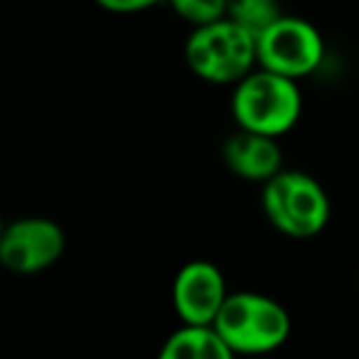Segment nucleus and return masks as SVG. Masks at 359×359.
<instances>
[{
  "instance_id": "nucleus-1",
  "label": "nucleus",
  "mask_w": 359,
  "mask_h": 359,
  "mask_svg": "<svg viewBox=\"0 0 359 359\" xmlns=\"http://www.w3.org/2000/svg\"><path fill=\"white\" fill-rule=\"evenodd\" d=\"M303 99L295 81L271 74L266 69L251 72L239 81L231 99V114L246 133L276 138L290 130L300 118Z\"/></svg>"
},
{
  "instance_id": "nucleus-6",
  "label": "nucleus",
  "mask_w": 359,
  "mask_h": 359,
  "mask_svg": "<svg viewBox=\"0 0 359 359\" xmlns=\"http://www.w3.org/2000/svg\"><path fill=\"white\" fill-rule=\"evenodd\" d=\"M65 254V231L45 217H27L6 226L0 236V261L20 276L40 273Z\"/></svg>"
},
{
  "instance_id": "nucleus-12",
  "label": "nucleus",
  "mask_w": 359,
  "mask_h": 359,
  "mask_svg": "<svg viewBox=\"0 0 359 359\" xmlns=\"http://www.w3.org/2000/svg\"><path fill=\"white\" fill-rule=\"evenodd\" d=\"M101 8L111 13H140L145 8H153L150 0H101Z\"/></svg>"
},
{
  "instance_id": "nucleus-10",
  "label": "nucleus",
  "mask_w": 359,
  "mask_h": 359,
  "mask_svg": "<svg viewBox=\"0 0 359 359\" xmlns=\"http://www.w3.org/2000/svg\"><path fill=\"white\" fill-rule=\"evenodd\" d=\"M280 18H283V13L271 0H239V3H229V13H226V20H231L244 32H249L256 42Z\"/></svg>"
},
{
  "instance_id": "nucleus-5",
  "label": "nucleus",
  "mask_w": 359,
  "mask_h": 359,
  "mask_svg": "<svg viewBox=\"0 0 359 359\" xmlns=\"http://www.w3.org/2000/svg\"><path fill=\"white\" fill-rule=\"evenodd\" d=\"M323 37L308 20L283 15L256 42L261 69L295 81L318 69L323 62Z\"/></svg>"
},
{
  "instance_id": "nucleus-7",
  "label": "nucleus",
  "mask_w": 359,
  "mask_h": 359,
  "mask_svg": "<svg viewBox=\"0 0 359 359\" xmlns=\"http://www.w3.org/2000/svg\"><path fill=\"white\" fill-rule=\"evenodd\" d=\"M229 300L224 276L207 261L182 266L172 285V303L185 327H215Z\"/></svg>"
},
{
  "instance_id": "nucleus-8",
  "label": "nucleus",
  "mask_w": 359,
  "mask_h": 359,
  "mask_svg": "<svg viewBox=\"0 0 359 359\" xmlns=\"http://www.w3.org/2000/svg\"><path fill=\"white\" fill-rule=\"evenodd\" d=\"M224 163L234 175L251 182H271L280 175V148L276 138L239 130L224 143Z\"/></svg>"
},
{
  "instance_id": "nucleus-2",
  "label": "nucleus",
  "mask_w": 359,
  "mask_h": 359,
  "mask_svg": "<svg viewBox=\"0 0 359 359\" xmlns=\"http://www.w3.org/2000/svg\"><path fill=\"white\" fill-rule=\"evenodd\" d=\"M215 332L234 354H264L288 339L290 318L276 300L259 293H234L222 308Z\"/></svg>"
},
{
  "instance_id": "nucleus-11",
  "label": "nucleus",
  "mask_w": 359,
  "mask_h": 359,
  "mask_svg": "<svg viewBox=\"0 0 359 359\" xmlns=\"http://www.w3.org/2000/svg\"><path fill=\"white\" fill-rule=\"evenodd\" d=\"M172 11L180 18H185L190 25H195V30H202V27L226 20L229 6L222 0H175Z\"/></svg>"
},
{
  "instance_id": "nucleus-9",
  "label": "nucleus",
  "mask_w": 359,
  "mask_h": 359,
  "mask_svg": "<svg viewBox=\"0 0 359 359\" xmlns=\"http://www.w3.org/2000/svg\"><path fill=\"white\" fill-rule=\"evenodd\" d=\"M158 359H234L215 327H182L168 337Z\"/></svg>"
},
{
  "instance_id": "nucleus-3",
  "label": "nucleus",
  "mask_w": 359,
  "mask_h": 359,
  "mask_svg": "<svg viewBox=\"0 0 359 359\" xmlns=\"http://www.w3.org/2000/svg\"><path fill=\"white\" fill-rule=\"evenodd\" d=\"M185 57L190 69L212 84H239L259 62L256 40L231 20L192 32Z\"/></svg>"
},
{
  "instance_id": "nucleus-4",
  "label": "nucleus",
  "mask_w": 359,
  "mask_h": 359,
  "mask_svg": "<svg viewBox=\"0 0 359 359\" xmlns=\"http://www.w3.org/2000/svg\"><path fill=\"white\" fill-rule=\"evenodd\" d=\"M264 212L271 224L285 236L310 239L327 224L330 202L310 175L283 170L264 185Z\"/></svg>"
}]
</instances>
